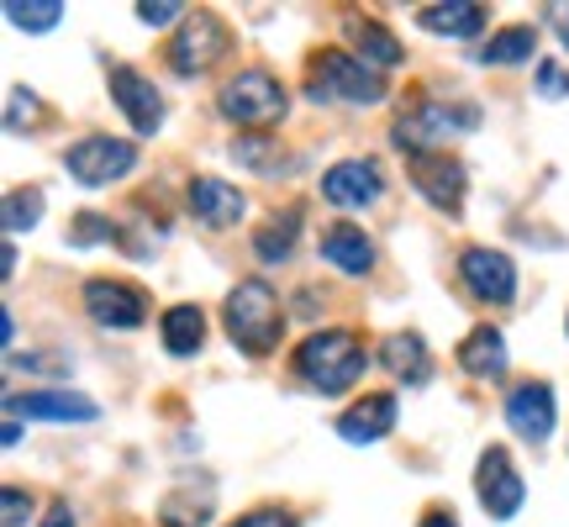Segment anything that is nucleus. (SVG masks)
<instances>
[{"label":"nucleus","instance_id":"f257e3e1","mask_svg":"<svg viewBox=\"0 0 569 527\" xmlns=\"http://www.w3.org/2000/svg\"><path fill=\"white\" fill-rule=\"evenodd\" d=\"M365 344L348 332V327H327V332H311L301 348H296V375H301L311 390L322 396H338V390H353L365 380Z\"/></svg>","mask_w":569,"mask_h":527},{"label":"nucleus","instance_id":"f03ea898","mask_svg":"<svg viewBox=\"0 0 569 527\" xmlns=\"http://www.w3.org/2000/svg\"><path fill=\"white\" fill-rule=\"evenodd\" d=\"M222 327H227V338L243 348V354H253V359L274 354L284 338V311H280V296L269 290V280L232 285V296L222 306Z\"/></svg>","mask_w":569,"mask_h":527},{"label":"nucleus","instance_id":"7ed1b4c3","mask_svg":"<svg viewBox=\"0 0 569 527\" xmlns=\"http://www.w3.org/2000/svg\"><path fill=\"white\" fill-rule=\"evenodd\" d=\"M306 96L317 106H380L386 101V80H380V69H369L353 53H317L311 69H306Z\"/></svg>","mask_w":569,"mask_h":527},{"label":"nucleus","instance_id":"20e7f679","mask_svg":"<svg viewBox=\"0 0 569 527\" xmlns=\"http://www.w3.org/2000/svg\"><path fill=\"white\" fill-rule=\"evenodd\" d=\"M469 127H480V106L422 101L396 122V138L390 142H396L407 159H422V153H448V138H459V132H469Z\"/></svg>","mask_w":569,"mask_h":527},{"label":"nucleus","instance_id":"39448f33","mask_svg":"<svg viewBox=\"0 0 569 527\" xmlns=\"http://www.w3.org/2000/svg\"><path fill=\"white\" fill-rule=\"evenodd\" d=\"M284 111H290V96H284V84L269 74V69H243V74H232L222 84V117L238 127H274L284 122Z\"/></svg>","mask_w":569,"mask_h":527},{"label":"nucleus","instance_id":"423d86ee","mask_svg":"<svg viewBox=\"0 0 569 527\" xmlns=\"http://www.w3.org/2000/svg\"><path fill=\"white\" fill-rule=\"evenodd\" d=\"M132 163H138V148L127 138H106V132H90V138H80L69 153H63V169H69L80 185H90V190H101V185L132 175Z\"/></svg>","mask_w":569,"mask_h":527},{"label":"nucleus","instance_id":"0eeeda50","mask_svg":"<svg viewBox=\"0 0 569 527\" xmlns=\"http://www.w3.org/2000/svg\"><path fill=\"white\" fill-rule=\"evenodd\" d=\"M227 48H232V38H227L222 17H217V11H196V17H184L180 38L169 42V69L184 74V80H190V74H206Z\"/></svg>","mask_w":569,"mask_h":527},{"label":"nucleus","instance_id":"6e6552de","mask_svg":"<svg viewBox=\"0 0 569 527\" xmlns=\"http://www.w3.org/2000/svg\"><path fill=\"white\" fill-rule=\"evenodd\" d=\"M106 84H111L117 111L132 122V132H138V138H153L163 127V96L153 90V80L138 74L132 63H111V69H106Z\"/></svg>","mask_w":569,"mask_h":527},{"label":"nucleus","instance_id":"1a4fd4ad","mask_svg":"<svg viewBox=\"0 0 569 527\" xmlns=\"http://www.w3.org/2000/svg\"><path fill=\"white\" fill-rule=\"evenodd\" d=\"M475 496H480V507H486L496 523H511V517L522 511L528 486H522V475H517V465H511L507 448H486V454H480V469H475Z\"/></svg>","mask_w":569,"mask_h":527},{"label":"nucleus","instance_id":"9d476101","mask_svg":"<svg viewBox=\"0 0 569 527\" xmlns=\"http://www.w3.org/2000/svg\"><path fill=\"white\" fill-rule=\"evenodd\" d=\"M459 280L475 301L486 306H507L517 296V264L501 248H465L459 253Z\"/></svg>","mask_w":569,"mask_h":527},{"label":"nucleus","instance_id":"9b49d317","mask_svg":"<svg viewBox=\"0 0 569 527\" xmlns=\"http://www.w3.org/2000/svg\"><path fill=\"white\" fill-rule=\"evenodd\" d=\"M84 311L111 332H132L148 322V296L127 280H84Z\"/></svg>","mask_w":569,"mask_h":527},{"label":"nucleus","instance_id":"f8f14e48","mask_svg":"<svg viewBox=\"0 0 569 527\" xmlns=\"http://www.w3.org/2000/svg\"><path fill=\"white\" fill-rule=\"evenodd\" d=\"M6 417H27V422H96L101 406L84 401L80 390H27V396H6Z\"/></svg>","mask_w":569,"mask_h":527},{"label":"nucleus","instance_id":"ddd939ff","mask_svg":"<svg viewBox=\"0 0 569 527\" xmlns=\"http://www.w3.org/2000/svg\"><path fill=\"white\" fill-rule=\"evenodd\" d=\"M407 163H411L417 196H427L438 211H459V206H465L469 175L459 159H448V153H422V159H407Z\"/></svg>","mask_w":569,"mask_h":527},{"label":"nucleus","instance_id":"4468645a","mask_svg":"<svg viewBox=\"0 0 569 527\" xmlns=\"http://www.w3.org/2000/svg\"><path fill=\"white\" fill-rule=\"evenodd\" d=\"M553 417H559V406H553V390L543 386V380H522L517 390H507V427L517 438L549 444Z\"/></svg>","mask_w":569,"mask_h":527},{"label":"nucleus","instance_id":"2eb2a0df","mask_svg":"<svg viewBox=\"0 0 569 527\" xmlns=\"http://www.w3.org/2000/svg\"><path fill=\"white\" fill-rule=\"evenodd\" d=\"M386 190V175L375 159H338L322 175V196L332 206H375Z\"/></svg>","mask_w":569,"mask_h":527},{"label":"nucleus","instance_id":"dca6fc26","mask_svg":"<svg viewBox=\"0 0 569 527\" xmlns=\"http://www.w3.org/2000/svg\"><path fill=\"white\" fill-rule=\"evenodd\" d=\"M184 201H190V211H196V222H206V227H238L243 222V211H248L243 190L217 180V175H196L190 190H184Z\"/></svg>","mask_w":569,"mask_h":527},{"label":"nucleus","instance_id":"f3484780","mask_svg":"<svg viewBox=\"0 0 569 527\" xmlns=\"http://www.w3.org/2000/svg\"><path fill=\"white\" fill-rule=\"evenodd\" d=\"M396 396L390 390H375V396H365V401H353L338 417V438L343 444H380L386 432H396Z\"/></svg>","mask_w":569,"mask_h":527},{"label":"nucleus","instance_id":"a211bd4d","mask_svg":"<svg viewBox=\"0 0 569 527\" xmlns=\"http://www.w3.org/2000/svg\"><path fill=\"white\" fill-rule=\"evenodd\" d=\"M322 259L338 269V275H369L375 269V243L365 238V227H353V222H332L322 232Z\"/></svg>","mask_w":569,"mask_h":527},{"label":"nucleus","instance_id":"6ab92c4d","mask_svg":"<svg viewBox=\"0 0 569 527\" xmlns=\"http://www.w3.org/2000/svg\"><path fill=\"white\" fill-rule=\"evenodd\" d=\"M511 365L507 354V338L496 332V327H475L465 344H459V369L465 375H475V380H501Z\"/></svg>","mask_w":569,"mask_h":527},{"label":"nucleus","instance_id":"aec40b11","mask_svg":"<svg viewBox=\"0 0 569 527\" xmlns=\"http://www.w3.org/2000/svg\"><path fill=\"white\" fill-rule=\"evenodd\" d=\"M417 27H422V32H438V38H475V32L486 27V6H480V0L422 6V11H417Z\"/></svg>","mask_w":569,"mask_h":527},{"label":"nucleus","instance_id":"412c9836","mask_svg":"<svg viewBox=\"0 0 569 527\" xmlns=\"http://www.w3.org/2000/svg\"><path fill=\"white\" fill-rule=\"evenodd\" d=\"M380 365H386L396 380H407V386H422L427 375H432L422 332H390L386 344H380Z\"/></svg>","mask_w":569,"mask_h":527},{"label":"nucleus","instance_id":"4be33fe9","mask_svg":"<svg viewBox=\"0 0 569 527\" xmlns=\"http://www.w3.org/2000/svg\"><path fill=\"white\" fill-rule=\"evenodd\" d=\"M159 338H163V348H169L174 359L201 354V344H206V311H201V306H169V311L159 317Z\"/></svg>","mask_w":569,"mask_h":527},{"label":"nucleus","instance_id":"5701e85b","mask_svg":"<svg viewBox=\"0 0 569 527\" xmlns=\"http://www.w3.org/2000/svg\"><path fill=\"white\" fill-rule=\"evenodd\" d=\"M343 32L353 38V48L365 53L369 69H396V63L407 59V53H401V42L390 38V32L380 27V21H369V17H348V21H343Z\"/></svg>","mask_w":569,"mask_h":527},{"label":"nucleus","instance_id":"b1692460","mask_svg":"<svg viewBox=\"0 0 569 527\" xmlns=\"http://www.w3.org/2000/svg\"><path fill=\"white\" fill-rule=\"evenodd\" d=\"M538 53V27H528V21H517V27H501V32H490V42L475 53L480 63H522Z\"/></svg>","mask_w":569,"mask_h":527},{"label":"nucleus","instance_id":"393cba45","mask_svg":"<svg viewBox=\"0 0 569 527\" xmlns=\"http://www.w3.org/2000/svg\"><path fill=\"white\" fill-rule=\"evenodd\" d=\"M296 238H301V211H280V217H269V227L253 232V253L264 264H280V259H290Z\"/></svg>","mask_w":569,"mask_h":527},{"label":"nucleus","instance_id":"a878e982","mask_svg":"<svg viewBox=\"0 0 569 527\" xmlns=\"http://www.w3.org/2000/svg\"><path fill=\"white\" fill-rule=\"evenodd\" d=\"M0 11H6V21L21 27V32H53L63 21V0H6Z\"/></svg>","mask_w":569,"mask_h":527},{"label":"nucleus","instance_id":"bb28decb","mask_svg":"<svg viewBox=\"0 0 569 527\" xmlns=\"http://www.w3.org/2000/svg\"><path fill=\"white\" fill-rule=\"evenodd\" d=\"M42 190H6V206H0V217H6V232H32L42 222Z\"/></svg>","mask_w":569,"mask_h":527},{"label":"nucleus","instance_id":"cd10ccee","mask_svg":"<svg viewBox=\"0 0 569 527\" xmlns=\"http://www.w3.org/2000/svg\"><path fill=\"white\" fill-rule=\"evenodd\" d=\"M42 117V106H38V96L27 90V84H17L11 96H6V127L11 132H21V127H32Z\"/></svg>","mask_w":569,"mask_h":527},{"label":"nucleus","instance_id":"c85d7f7f","mask_svg":"<svg viewBox=\"0 0 569 527\" xmlns=\"http://www.w3.org/2000/svg\"><path fill=\"white\" fill-rule=\"evenodd\" d=\"M138 11L142 27H169V21H180L190 6H180V0H142V6H132Z\"/></svg>","mask_w":569,"mask_h":527},{"label":"nucleus","instance_id":"c756f323","mask_svg":"<svg viewBox=\"0 0 569 527\" xmlns=\"http://www.w3.org/2000/svg\"><path fill=\"white\" fill-rule=\"evenodd\" d=\"M101 238H111V222H106V217H96V211L74 217V232H69L74 248H90V243H101Z\"/></svg>","mask_w":569,"mask_h":527},{"label":"nucleus","instance_id":"7c9ffc66","mask_svg":"<svg viewBox=\"0 0 569 527\" xmlns=\"http://www.w3.org/2000/svg\"><path fill=\"white\" fill-rule=\"evenodd\" d=\"M538 96H549V101H565L569 96V74L553 59L538 63Z\"/></svg>","mask_w":569,"mask_h":527},{"label":"nucleus","instance_id":"2f4dec72","mask_svg":"<svg viewBox=\"0 0 569 527\" xmlns=\"http://www.w3.org/2000/svg\"><path fill=\"white\" fill-rule=\"evenodd\" d=\"M6 359L17 369H32V375H69V359H63V354H27V359H21V354H6Z\"/></svg>","mask_w":569,"mask_h":527},{"label":"nucleus","instance_id":"473e14b6","mask_svg":"<svg viewBox=\"0 0 569 527\" xmlns=\"http://www.w3.org/2000/svg\"><path fill=\"white\" fill-rule=\"evenodd\" d=\"M0 511H6V517H0L6 527H21L27 517H32V496H27V490H17V486H6V496H0Z\"/></svg>","mask_w":569,"mask_h":527},{"label":"nucleus","instance_id":"72a5a7b5","mask_svg":"<svg viewBox=\"0 0 569 527\" xmlns=\"http://www.w3.org/2000/svg\"><path fill=\"white\" fill-rule=\"evenodd\" d=\"M227 527H296V517L290 511H248V517H238Z\"/></svg>","mask_w":569,"mask_h":527},{"label":"nucleus","instance_id":"f704fd0d","mask_svg":"<svg viewBox=\"0 0 569 527\" xmlns=\"http://www.w3.org/2000/svg\"><path fill=\"white\" fill-rule=\"evenodd\" d=\"M38 527H74V511H69V501H53V507H48V517H42Z\"/></svg>","mask_w":569,"mask_h":527},{"label":"nucleus","instance_id":"c9c22d12","mask_svg":"<svg viewBox=\"0 0 569 527\" xmlns=\"http://www.w3.org/2000/svg\"><path fill=\"white\" fill-rule=\"evenodd\" d=\"M417 527H459V523H453V511L432 507V511H427V517H422V523H417Z\"/></svg>","mask_w":569,"mask_h":527},{"label":"nucleus","instance_id":"e433bc0d","mask_svg":"<svg viewBox=\"0 0 569 527\" xmlns=\"http://www.w3.org/2000/svg\"><path fill=\"white\" fill-rule=\"evenodd\" d=\"M0 444H6V448L21 444V422H17V417H6V432H0Z\"/></svg>","mask_w":569,"mask_h":527},{"label":"nucleus","instance_id":"4c0bfd02","mask_svg":"<svg viewBox=\"0 0 569 527\" xmlns=\"http://www.w3.org/2000/svg\"><path fill=\"white\" fill-rule=\"evenodd\" d=\"M553 11V27H559V32H565V42H569V6H549Z\"/></svg>","mask_w":569,"mask_h":527},{"label":"nucleus","instance_id":"58836bf2","mask_svg":"<svg viewBox=\"0 0 569 527\" xmlns=\"http://www.w3.org/2000/svg\"><path fill=\"white\" fill-rule=\"evenodd\" d=\"M565 327H569V317H565Z\"/></svg>","mask_w":569,"mask_h":527}]
</instances>
